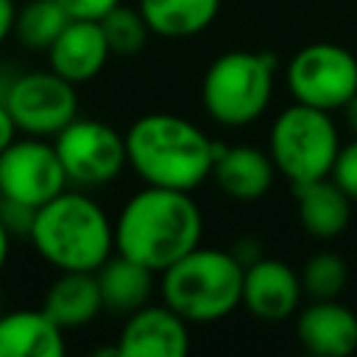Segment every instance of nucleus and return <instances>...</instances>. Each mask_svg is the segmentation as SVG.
Segmentation results:
<instances>
[{"instance_id":"nucleus-1","label":"nucleus","mask_w":357,"mask_h":357,"mask_svg":"<svg viewBox=\"0 0 357 357\" xmlns=\"http://www.w3.org/2000/svg\"><path fill=\"white\" fill-rule=\"evenodd\" d=\"M204 215L192 192L145 184L114 218V251L162 273L201 245Z\"/></svg>"},{"instance_id":"nucleus-2","label":"nucleus","mask_w":357,"mask_h":357,"mask_svg":"<svg viewBox=\"0 0 357 357\" xmlns=\"http://www.w3.org/2000/svg\"><path fill=\"white\" fill-rule=\"evenodd\" d=\"M128 167L142 184L192 192L212 178L215 139L173 112H148L126 131Z\"/></svg>"},{"instance_id":"nucleus-3","label":"nucleus","mask_w":357,"mask_h":357,"mask_svg":"<svg viewBox=\"0 0 357 357\" xmlns=\"http://www.w3.org/2000/svg\"><path fill=\"white\" fill-rule=\"evenodd\" d=\"M28 240L56 271L95 273L114 254V220L86 190L67 187L36 209Z\"/></svg>"},{"instance_id":"nucleus-4","label":"nucleus","mask_w":357,"mask_h":357,"mask_svg":"<svg viewBox=\"0 0 357 357\" xmlns=\"http://www.w3.org/2000/svg\"><path fill=\"white\" fill-rule=\"evenodd\" d=\"M243 265L229 248L198 245L159 273V296L190 324H215L243 307Z\"/></svg>"},{"instance_id":"nucleus-5","label":"nucleus","mask_w":357,"mask_h":357,"mask_svg":"<svg viewBox=\"0 0 357 357\" xmlns=\"http://www.w3.org/2000/svg\"><path fill=\"white\" fill-rule=\"evenodd\" d=\"M276 56L268 50H226L201 78V106L218 126L243 128L265 114L273 98Z\"/></svg>"},{"instance_id":"nucleus-6","label":"nucleus","mask_w":357,"mask_h":357,"mask_svg":"<svg viewBox=\"0 0 357 357\" xmlns=\"http://www.w3.org/2000/svg\"><path fill=\"white\" fill-rule=\"evenodd\" d=\"M340 134L332 112L296 103L282 109L268 134V153L293 187L326 178L340 151Z\"/></svg>"},{"instance_id":"nucleus-7","label":"nucleus","mask_w":357,"mask_h":357,"mask_svg":"<svg viewBox=\"0 0 357 357\" xmlns=\"http://www.w3.org/2000/svg\"><path fill=\"white\" fill-rule=\"evenodd\" d=\"M284 84L296 103L340 112L357 92V59L337 42H312L293 53Z\"/></svg>"},{"instance_id":"nucleus-8","label":"nucleus","mask_w":357,"mask_h":357,"mask_svg":"<svg viewBox=\"0 0 357 357\" xmlns=\"http://www.w3.org/2000/svg\"><path fill=\"white\" fill-rule=\"evenodd\" d=\"M70 187L95 190L112 184L128 165L126 134L92 117H75L53 137Z\"/></svg>"},{"instance_id":"nucleus-9","label":"nucleus","mask_w":357,"mask_h":357,"mask_svg":"<svg viewBox=\"0 0 357 357\" xmlns=\"http://www.w3.org/2000/svg\"><path fill=\"white\" fill-rule=\"evenodd\" d=\"M3 103L8 106L20 134L28 137L53 139L67 123L78 117L75 84H70L50 67L14 75L8 89L3 92Z\"/></svg>"},{"instance_id":"nucleus-10","label":"nucleus","mask_w":357,"mask_h":357,"mask_svg":"<svg viewBox=\"0 0 357 357\" xmlns=\"http://www.w3.org/2000/svg\"><path fill=\"white\" fill-rule=\"evenodd\" d=\"M70 187L53 139L17 137L0 153V195L39 209Z\"/></svg>"},{"instance_id":"nucleus-11","label":"nucleus","mask_w":357,"mask_h":357,"mask_svg":"<svg viewBox=\"0 0 357 357\" xmlns=\"http://www.w3.org/2000/svg\"><path fill=\"white\" fill-rule=\"evenodd\" d=\"M114 346L117 354L128 357H184L190 351V321H184L165 301H148L126 315Z\"/></svg>"},{"instance_id":"nucleus-12","label":"nucleus","mask_w":357,"mask_h":357,"mask_svg":"<svg viewBox=\"0 0 357 357\" xmlns=\"http://www.w3.org/2000/svg\"><path fill=\"white\" fill-rule=\"evenodd\" d=\"M301 273L273 257H262L243 271V307L259 321H287L301 310Z\"/></svg>"},{"instance_id":"nucleus-13","label":"nucleus","mask_w":357,"mask_h":357,"mask_svg":"<svg viewBox=\"0 0 357 357\" xmlns=\"http://www.w3.org/2000/svg\"><path fill=\"white\" fill-rule=\"evenodd\" d=\"M296 337L315 357H346L357 349V315L337 298L310 301L296 312Z\"/></svg>"},{"instance_id":"nucleus-14","label":"nucleus","mask_w":357,"mask_h":357,"mask_svg":"<svg viewBox=\"0 0 357 357\" xmlns=\"http://www.w3.org/2000/svg\"><path fill=\"white\" fill-rule=\"evenodd\" d=\"M45 56L53 73L78 86L100 75L112 50L98 20H70Z\"/></svg>"},{"instance_id":"nucleus-15","label":"nucleus","mask_w":357,"mask_h":357,"mask_svg":"<svg viewBox=\"0 0 357 357\" xmlns=\"http://www.w3.org/2000/svg\"><path fill=\"white\" fill-rule=\"evenodd\" d=\"M276 173L279 170L268 151L254 145H223L215 139L212 178L218 190L231 201H259L273 187Z\"/></svg>"},{"instance_id":"nucleus-16","label":"nucleus","mask_w":357,"mask_h":357,"mask_svg":"<svg viewBox=\"0 0 357 357\" xmlns=\"http://www.w3.org/2000/svg\"><path fill=\"white\" fill-rule=\"evenodd\" d=\"M64 329L42 307L0 315V357H64Z\"/></svg>"},{"instance_id":"nucleus-17","label":"nucleus","mask_w":357,"mask_h":357,"mask_svg":"<svg viewBox=\"0 0 357 357\" xmlns=\"http://www.w3.org/2000/svg\"><path fill=\"white\" fill-rule=\"evenodd\" d=\"M301 229L315 240H335L351 220V198L326 176L293 187Z\"/></svg>"},{"instance_id":"nucleus-18","label":"nucleus","mask_w":357,"mask_h":357,"mask_svg":"<svg viewBox=\"0 0 357 357\" xmlns=\"http://www.w3.org/2000/svg\"><path fill=\"white\" fill-rule=\"evenodd\" d=\"M42 310L67 332V329H81L92 324L100 310V287L95 273L86 271H59V276L47 284Z\"/></svg>"},{"instance_id":"nucleus-19","label":"nucleus","mask_w":357,"mask_h":357,"mask_svg":"<svg viewBox=\"0 0 357 357\" xmlns=\"http://www.w3.org/2000/svg\"><path fill=\"white\" fill-rule=\"evenodd\" d=\"M153 271L139 265L137 259L114 251L98 271V287L103 298V310L114 315H131L134 310L145 307L153 296Z\"/></svg>"},{"instance_id":"nucleus-20","label":"nucleus","mask_w":357,"mask_h":357,"mask_svg":"<svg viewBox=\"0 0 357 357\" xmlns=\"http://www.w3.org/2000/svg\"><path fill=\"white\" fill-rule=\"evenodd\" d=\"M151 33L165 39H187L204 33L220 11V0H139Z\"/></svg>"},{"instance_id":"nucleus-21","label":"nucleus","mask_w":357,"mask_h":357,"mask_svg":"<svg viewBox=\"0 0 357 357\" xmlns=\"http://www.w3.org/2000/svg\"><path fill=\"white\" fill-rule=\"evenodd\" d=\"M73 17L64 11L59 0H25L17 6L14 36L25 50L47 53V47L59 39Z\"/></svg>"},{"instance_id":"nucleus-22","label":"nucleus","mask_w":357,"mask_h":357,"mask_svg":"<svg viewBox=\"0 0 357 357\" xmlns=\"http://www.w3.org/2000/svg\"><path fill=\"white\" fill-rule=\"evenodd\" d=\"M349 282V265L335 251L312 254L301 268V287L310 301L318 298H340Z\"/></svg>"},{"instance_id":"nucleus-23","label":"nucleus","mask_w":357,"mask_h":357,"mask_svg":"<svg viewBox=\"0 0 357 357\" xmlns=\"http://www.w3.org/2000/svg\"><path fill=\"white\" fill-rule=\"evenodd\" d=\"M100 28L106 33L112 56H137L148 45V36H151V28H148L142 11L131 8V6H123V3L114 6L100 20Z\"/></svg>"},{"instance_id":"nucleus-24","label":"nucleus","mask_w":357,"mask_h":357,"mask_svg":"<svg viewBox=\"0 0 357 357\" xmlns=\"http://www.w3.org/2000/svg\"><path fill=\"white\" fill-rule=\"evenodd\" d=\"M329 178H332L351 201H357V137H354L351 142L340 145Z\"/></svg>"},{"instance_id":"nucleus-25","label":"nucleus","mask_w":357,"mask_h":357,"mask_svg":"<svg viewBox=\"0 0 357 357\" xmlns=\"http://www.w3.org/2000/svg\"><path fill=\"white\" fill-rule=\"evenodd\" d=\"M33 218H36V209L33 206L0 195V220L6 223V229L11 231V237H28L31 234V226H33Z\"/></svg>"},{"instance_id":"nucleus-26","label":"nucleus","mask_w":357,"mask_h":357,"mask_svg":"<svg viewBox=\"0 0 357 357\" xmlns=\"http://www.w3.org/2000/svg\"><path fill=\"white\" fill-rule=\"evenodd\" d=\"M64 6V11L73 20H103L114 6H120L123 0H59Z\"/></svg>"},{"instance_id":"nucleus-27","label":"nucleus","mask_w":357,"mask_h":357,"mask_svg":"<svg viewBox=\"0 0 357 357\" xmlns=\"http://www.w3.org/2000/svg\"><path fill=\"white\" fill-rule=\"evenodd\" d=\"M229 251L234 254V259H237L243 268H248L251 262H257V259L265 257V254H262V243H259L257 237H240V240L231 243Z\"/></svg>"},{"instance_id":"nucleus-28","label":"nucleus","mask_w":357,"mask_h":357,"mask_svg":"<svg viewBox=\"0 0 357 357\" xmlns=\"http://www.w3.org/2000/svg\"><path fill=\"white\" fill-rule=\"evenodd\" d=\"M17 137H20V128H17V123H14L11 112H8V106L0 100V153H3Z\"/></svg>"},{"instance_id":"nucleus-29","label":"nucleus","mask_w":357,"mask_h":357,"mask_svg":"<svg viewBox=\"0 0 357 357\" xmlns=\"http://www.w3.org/2000/svg\"><path fill=\"white\" fill-rule=\"evenodd\" d=\"M14 22H17V0H0V45L14 36Z\"/></svg>"},{"instance_id":"nucleus-30","label":"nucleus","mask_w":357,"mask_h":357,"mask_svg":"<svg viewBox=\"0 0 357 357\" xmlns=\"http://www.w3.org/2000/svg\"><path fill=\"white\" fill-rule=\"evenodd\" d=\"M8 251H11V231L6 229V223L0 220V271L8 262Z\"/></svg>"},{"instance_id":"nucleus-31","label":"nucleus","mask_w":357,"mask_h":357,"mask_svg":"<svg viewBox=\"0 0 357 357\" xmlns=\"http://www.w3.org/2000/svg\"><path fill=\"white\" fill-rule=\"evenodd\" d=\"M343 112H346V123H349V128H351V134L357 137V92H354V98L343 106Z\"/></svg>"},{"instance_id":"nucleus-32","label":"nucleus","mask_w":357,"mask_h":357,"mask_svg":"<svg viewBox=\"0 0 357 357\" xmlns=\"http://www.w3.org/2000/svg\"><path fill=\"white\" fill-rule=\"evenodd\" d=\"M0 315H3V307H0Z\"/></svg>"}]
</instances>
